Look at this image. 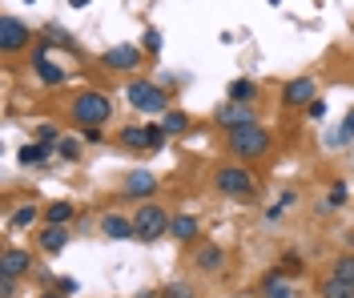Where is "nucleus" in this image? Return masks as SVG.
<instances>
[{"instance_id":"f257e3e1","label":"nucleus","mask_w":354,"mask_h":298,"mask_svg":"<svg viewBox=\"0 0 354 298\" xmlns=\"http://www.w3.org/2000/svg\"><path fill=\"white\" fill-rule=\"evenodd\" d=\"M68 117H73L81 129H88V125H105V121L113 117V101L101 89H85V93H77V97H73Z\"/></svg>"},{"instance_id":"f03ea898","label":"nucleus","mask_w":354,"mask_h":298,"mask_svg":"<svg viewBox=\"0 0 354 298\" xmlns=\"http://www.w3.org/2000/svg\"><path fill=\"white\" fill-rule=\"evenodd\" d=\"M225 145H230V153H234L238 161H254V158H262L266 149H270V133L254 121V125H242V129H230Z\"/></svg>"},{"instance_id":"7ed1b4c3","label":"nucleus","mask_w":354,"mask_h":298,"mask_svg":"<svg viewBox=\"0 0 354 298\" xmlns=\"http://www.w3.org/2000/svg\"><path fill=\"white\" fill-rule=\"evenodd\" d=\"M214 185H218L225 198H254V189H258L254 174L245 165H221L218 174H214Z\"/></svg>"},{"instance_id":"20e7f679","label":"nucleus","mask_w":354,"mask_h":298,"mask_svg":"<svg viewBox=\"0 0 354 298\" xmlns=\"http://www.w3.org/2000/svg\"><path fill=\"white\" fill-rule=\"evenodd\" d=\"M125 101L141 113H169V97H165V89H157L153 81H133L125 89Z\"/></svg>"},{"instance_id":"39448f33","label":"nucleus","mask_w":354,"mask_h":298,"mask_svg":"<svg viewBox=\"0 0 354 298\" xmlns=\"http://www.w3.org/2000/svg\"><path fill=\"white\" fill-rule=\"evenodd\" d=\"M169 222H174V218L161 206H153V202H145V206L133 214V226H137V238H141V242H157L161 234H169Z\"/></svg>"},{"instance_id":"423d86ee","label":"nucleus","mask_w":354,"mask_h":298,"mask_svg":"<svg viewBox=\"0 0 354 298\" xmlns=\"http://www.w3.org/2000/svg\"><path fill=\"white\" fill-rule=\"evenodd\" d=\"M310 101H318V81L314 77H294L282 85V105L286 109H306Z\"/></svg>"},{"instance_id":"0eeeda50","label":"nucleus","mask_w":354,"mask_h":298,"mask_svg":"<svg viewBox=\"0 0 354 298\" xmlns=\"http://www.w3.org/2000/svg\"><path fill=\"white\" fill-rule=\"evenodd\" d=\"M101 65L113 73H133L137 65H141V48L137 45H113L101 53Z\"/></svg>"},{"instance_id":"6e6552de","label":"nucleus","mask_w":354,"mask_h":298,"mask_svg":"<svg viewBox=\"0 0 354 298\" xmlns=\"http://www.w3.org/2000/svg\"><path fill=\"white\" fill-rule=\"evenodd\" d=\"M32 41V32H28V24L17 21V17H0V48L4 53H17Z\"/></svg>"},{"instance_id":"1a4fd4ad","label":"nucleus","mask_w":354,"mask_h":298,"mask_svg":"<svg viewBox=\"0 0 354 298\" xmlns=\"http://www.w3.org/2000/svg\"><path fill=\"white\" fill-rule=\"evenodd\" d=\"M218 125L221 129H242V125H254V105H238V101H230V105H218Z\"/></svg>"},{"instance_id":"9d476101","label":"nucleus","mask_w":354,"mask_h":298,"mask_svg":"<svg viewBox=\"0 0 354 298\" xmlns=\"http://www.w3.org/2000/svg\"><path fill=\"white\" fill-rule=\"evenodd\" d=\"M44 48H48V41H41V45L32 48V65H37V77H41V85L57 89V85H65L68 73L61 69V65H48V61H44Z\"/></svg>"},{"instance_id":"9b49d317","label":"nucleus","mask_w":354,"mask_h":298,"mask_svg":"<svg viewBox=\"0 0 354 298\" xmlns=\"http://www.w3.org/2000/svg\"><path fill=\"white\" fill-rule=\"evenodd\" d=\"M101 234L109 242H125V238H137V226H133V218H125V214H105L101 218Z\"/></svg>"},{"instance_id":"f8f14e48","label":"nucleus","mask_w":354,"mask_h":298,"mask_svg":"<svg viewBox=\"0 0 354 298\" xmlns=\"http://www.w3.org/2000/svg\"><path fill=\"white\" fill-rule=\"evenodd\" d=\"M153 189H157V178L149 174V169H133L129 178H125V198H133V202L149 198Z\"/></svg>"},{"instance_id":"ddd939ff","label":"nucleus","mask_w":354,"mask_h":298,"mask_svg":"<svg viewBox=\"0 0 354 298\" xmlns=\"http://www.w3.org/2000/svg\"><path fill=\"white\" fill-rule=\"evenodd\" d=\"M32 266V254L21 250V246H4V254H0V274H24Z\"/></svg>"},{"instance_id":"4468645a","label":"nucleus","mask_w":354,"mask_h":298,"mask_svg":"<svg viewBox=\"0 0 354 298\" xmlns=\"http://www.w3.org/2000/svg\"><path fill=\"white\" fill-rule=\"evenodd\" d=\"M262 295L266 298H298V290H294V282H290L282 270H270L262 282Z\"/></svg>"},{"instance_id":"2eb2a0df","label":"nucleus","mask_w":354,"mask_h":298,"mask_svg":"<svg viewBox=\"0 0 354 298\" xmlns=\"http://www.w3.org/2000/svg\"><path fill=\"white\" fill-rule=\"evenodd\" d=\"M194 266H198L201 274H218L221 266H225V250L221 246H201L198 258H194Z\"/></svg>"},{"instance_id":"dca6fc26","label":"nucleus","mask_w":354,"mask_h":298,"mask_svg":"<svg viewBox=\"0 0 354 298\" xmlns=\"http://www.w3.org/2000/svg\"><path fill=\"white\" fill-rule=\"evenodd\" d=\"M37 242H41L44 254H61V250L68 246V230H65V226H44Z\"/></svg>"},{"instance_id":"f3484780","label":"nucleus","mask_w":354,"mask_h":298,"mask_svg":"<svg viewBox=\"0 0 354 298\" xmlns=\"http://www.w3.org/2000/svg\"><path fill=\"white\" fill-rule=\"evenodd\" d=\"M230 101H238V105H254V101H258V81L238 77V81L230 85Z\"/></svg>"},{"instance_id":"a211bd4d","label":"nucleus","mask_w":354,"mask_h":298,"mask_svg":"<svg viewBox=\"0 0 354 298\" xmlns=\"http://www.w3.org/2000/svg\"><path fill=\"white\" fill-rule=\"evenodd\" d=\"M194 234H198V218H189V214H177L169 222V238H177V242H189Z\"/></svg>"},{"instance_id":"6ab92c4d","label":"nucleus","mask_w":354,"mask_h":298,"mask_svg":"<svg viewBox=\"0 0 354 298\" xmlns=\"http://www.w3.org/2000/svg\"><path fill=\"white\" fill-rule=\"evenodd\" d=\"M318 295H322V298H354V286L330 274L326 282H322V286H318Z\"/></svg>"},{"instance_id":"aec40b11","label":"nucleus","mask_w":354,"mask_h":298,"mask_svg":"<svg viewBox=\"0 0 354 298\" xmlns=\"http://www.w3.org/2000/svg\"><path fill=\"white\" fill-rule=\"evenodd\" d=\"M37 218H41V209L32 206V202H24L21 209H12V214H8V226H12V230H24V226H32Z\"/></svg>"},{"instance_id":"412c9836","label":"nucleus","mask_w":354,"mask_h":298,"mask_svg":"<svg viewBox=\"0 0 354 298\" xmlns=\"http://www.w3.org/2000/svg\"><path fill=\"white\" fill-rule=\"evenodd\" d=\"M44 222H48V226H65V222H73V202H53V206L44 209Z\"/></svg>"},{"instance_id":"4be33fe9","label":"nucleus","mask_w":354,"mask_h":298,"mask_svg":"<svg viewBox=\"0 0 354 298\" xmlns=\"http://www.w3.org/2000/svg\"><path fill=\"white\" fill-rule=\"evenodd\" d=\"M48 153H53V149L37 141V145H21V153H17V161H21V165H41V161L48 158Z\"/></svg>"},{"instance_id":"5701e85b","label":"nucleus","mask_w":354,"mask_h":298,"mask_svg":"<svg viewBox=\"0 0 354 298\" xmlns=\"http://www.w3.org/2000/svg\"><path fill=\"white\" fill-rule=\"evenodd\" d=\"M330 274L354 286V254H342V258H334V270H330Z\"/></svg>"},{"instance_id":"b1692460","label":"nucleus","mask_w":354,"mask_h":298,"mask_svg":"<svg viewBox=\"0 0 354 298\" xmlns=\"http://www.w3.org/2000/svg\"><path fill=\"white\" fill-rule=\"evenodd\" d=\"M294 202H298V194H294V189H286V194H282V198H278L274 206L266 209V218H270V222H278V218H282V214H286V209L294 206Z\"/></svg>"},{"instance_id":"393cba45","label":"nucleus","mask_w":354,"mask_h":298,"mask_svg":"<svg viewBox=\"0 0 354 298\" xmlns=\"http://www.w3.org/2000/svg\"><path fill=\"white\" fill-rule=\"evenodd\" d=\"M121 141H125L129 149H149V138H145V129H137V125H125Z\"/></svg>"},{"instance_id":"a878e982","label":"nucleus","mask_w":354,"mask_h":298,"mask_svg":"<svg viewBox=\"0 0 354 298\" xmlns=\"http://www.w3.org/2000/svg\"><path fill=\"white\" fill-rule=\"evenodd\" d=\"M346 206V182H334L330 185V198L322 202V209H342Z\"/></svg>"},{"instance_id":"bb28decb","label":"nucleus","mask_w":354,"mask_h":298,"mask_svg":"<svg viewBox=\"0 0 354 298\" xmlns=\"http://www.w3.org/2000/svg\"><path fill=\"white\" fill-rule=\"evenodd\" d=\"M161 125H165V133H185V129H189V117L185 113H165V121H161Z\"/></svg>"},{"instance_id":"cd10ccee","label":"nucleus","mask_w":354,"mask_h":298,"mask_svg":"<svg viewBox=\"0 0 354 298\" xmlns=\"http://www.w3.org/2000/svg\"><path fill=\"white\" fill-rule=\"evenodd\" d=\"M157 298H194V286H189V282H169Z\"/></svg>"},{"instance_id":"c85d7f7f","label":"nucleus","mask_w":354,"mask_h":298,"mask_svg":"<svg viewBox=\"0 0 354 298\" xmlns=\"http://www.w3.org/2000/svg\"><path fill=\"white\" fill-rule=\"evenodd\" d=\"M161 41H165V37H161V28H145L141 48H145V53H161Z\"/></svg>"},{"instance_id":"c756f323","label":"nucleus","mask_w":354,"mask_h":298,"mask_svg":"<svg viewBox=\"0 0 354 298\" xmlns=\"http://www.w3.org/2000/svg\"><path fill=\"white\" fill-rule=\"evenodd\" d=\"M145 138H149V149H161V145H165V138H169V133H165V125H161V121H153V125L145 129Z\"/></svg>"},{"instance_id":"7c9ffc66","label":"nucleus","mask_w":354,"mask_h":298,"mask_svg":"<svg viewBox=\"0 0 354 298\" xmlns=\"http://www.w3.org/2000/svg\"><path fill=\"white\" fill-rule=\"evenodd\" d=\"M57 138H61V133H57V125H37V141H41V145L57 149Z\"/></svg>"},{"instance_id":"2f4dec72","label":"nucleus","mask_w":354,"mask_h":298,"mask_svg":"<svg viewBox=\"0 0 354 298\" xmlns=\"http://www.w3.org/2000/svg\"><path fill=\"white\" fill-rule=\"evenodd\" d=\"M346 138H354V109L342 117V129H338V133L330 138V145H338V141H346Z\"/></svg>"},{"instance_id":"473e14b6","label":"nucleus","mask_w":354,"mask_h":298,"mask_svg":"<svg viewBox=\"0 0 354 298\" xmlns=\"http://www.w3.org/2000/svg\"><path fill=\"white\" fill-rule=\"evenodd\" d=\"M282 274L298 278V274H302V258H294V254H290V258H282Z\"/></svg>"},{"instance_id":"72a5a7b5","label":"nucleus","mask_w":354,"mask_h":298,"mask_svg":"<svg viewBox=\"0 0 354 298\" xmlns=\"http://www.w3.org/2000/svg\"><path fill=\"white\" fill-rule=\"evenodd\" d=\"M306 113H310V121H322V117H326V101H322V97H318V101H310Z\"/></svg>"},{"instance_id":"f704fd0d","label":"nucleus","mask_w":354,"mask_h":298,"mask_svg":"<svg viewBox=\"0 0 354 298\" xmlns=\"http://www.w3.org/2000/svg\"><path fill=\"white\" fill-rule=\"evenodd\" d=\"M57 149H61V158H65V161H77V153H81V145H77V141H61Z\"/></svg>"},{"instance_id":"c9c22d12","label":"nucleus","mask_w":354,"mask_h":298,"mask_svg":"<svg viewBox=\"0 0 354 298\" xmlns=\"http://www.w3.org/2000/svg\"><path fill=\"white\" fill-rule=\"evenodd\" d=\"M81 141H88V145H93V141H105L101 125H88V129H81Z\"/></svg>"},{"instance_id":"e433bc0d","label":"nucleus","mask_w":354,"mask_h":298,"mask_svg":"<svg viewBox=\"0 0 354 298\" xmlns=\"http://www.w3.org/2000/svg\"><path fill=\"white\" fill-rule=\"evenodd\" d=\"M12 290H17V278H12V274H0V295L12 298Z\"/></svg>"},{"instance_id":"4c0bfd02","label":"nucleus","mask_w":354,"mask_h":298,"mask_svg":"<svg viewBox=\"0 0 354 298\" xmlns=\"http://www.w3.org/2000/svg\"><path fill=\"white\" fill-rule=\"evenodd\" d=\"M68 4H73V8H85L88 0H68Z\"/></svg>"},{"instance_id":"58836bf2","label":"nucleus","mask_w":354,"mask_h":298,"mask_svg":"<svg viewBox=\"0 0 354 298\" xmlns=\"http://www.w3.org/2000/svg\"><path fill=\"white\" fill-rule=\"evenodd\" d=\"M41 298H61V290H48V295H41Z\"/></svg>"},{"instance_id":"ea45409f","label":"nucleus","mask_w":354,"mask_h":298,"mask_svg":"<svg viewBox=\"0 0 354 298\" xmlns=\"http://www.w3.org/2000/svg\"><path fill=\"white\" fill-rule=\"evenodd\" d=\"M266 4H282V0H266Z\"/></svg>"}]
</instances>
